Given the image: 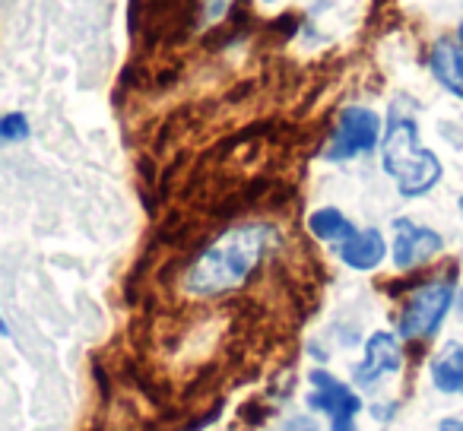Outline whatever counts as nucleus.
I'll use <instances>...</instances> for the list:
<instances>
[{"instance_id": "obj_1", "label": "nucleus", "mask_w": 463, "mask_h": 431, "mask_svg": "<svg viewBox=\"0 0 463 431\" xmlns=\"http://www.w3.org/2000/svg\"><path fill=\"white\" fill-rule=\"evenodd\" d=\"M270 241L273 229L264 222L229 229L191 260L184 279H181V289L191 298H219L241 289L254 276V270L264 264Z\"/></svg>"}, {"instance_id": "obj_2", "label": "nucleus", "mask_w": 463, "mask_h": 431, "mask_svg": "<svg viewBox=\"0 0 463 431\" xmlns=\"http://www.w3.org/2000/svg\"><path fill=\"white\" fill-rule=\"evenodd\" d=\"M381 162L384 172L393 178L403 197H422L441 181V159L431 149L422 146L419 127L410 115L393 111L387 130L381 136Z\"/></svg>"}, {"instance_id": "obj_3", "label": "nucleus", "mask_w": 463, "mask_h": 431, "mask_svg": "<svg viewBox=\"0 0 463 431\" xmlns=\"http://www.w3.org/2000/svg\"><path fill=\"white\" fill-rule=\"evenodd\" d=\"M457 292L450 279H431L410 292L400 311V336L403 340H429L441 330L448 311L454 308Z\"/></svg>"}, {"instance_id": "obj_4", "label": "nucleus", "mask_w": 463, "mask_h": 431, "mask_svg": "<svg viewBox=\"0 0 463 431\" xmlns=\"http://www.w3.org/2000/svg\"><path fill=\"white\" fill-rule=\"evenodd\" d=\"M381 136H384L381 117L374 115L372 108H365V105H349V108H343L340 117H336L334 136H330L324 155H327L330 162L355 159V155L372 153L381 143Z\"/></svg>"}, {"instance_id": "obj_5", "label": "nucleus", "mask_w": 463, "mask_h": 431, "mask_svg": "<svg viewBox=\"0 0 463 431\" xmlns=\"http://www.w3.org/2000/svg\"><path fill=\"white\" fill-rule=\"evenodd\" d=\"M311 409H321L330 416V431H355V416L362 412V399L349 390L343 380H336L327 371H311Z\"/></svg>"}, {"instance_id": "obj_6", "label": "nucleus", "mask_w": 463, "mask_h": 431, "mask_svg": "<svg viewBox=\"0 0 463 431\" xmlns=\"http://www.w3.org/2000/svg\"><path fill=\"white\" fill-rule=\"evenodd\" d=\"M444 251V239L429 226H419L412 220L393 222V264L397 270H416V267L429 264L431 258Z\"/></svg>"}, {"instance_id": "obj_7", "label": "nucleus", "mask_w": 463, "mask_h": 431, "mask_svg": "<svg viewBox=\"0 0 463 431\" xmlns=\"http://www.w3.org/2000/svg\"><path fill=\"white\" fill-rule=\"evenodd\" d=\"M403 365V349H400V340L387 330H378V333L368 336L365 342V359L355 365L353 378L359 387H372L378 384L384 374H393L400 371Z\"/></svg>"}, {"instance_id": "obj_8", "label": "nucleus", "mask_w": 463, "mask_h": 431, "mask_svg": "<svg viewBox=\"0 0 463 431\" xmlns=\"http://www.w3.org/2000/svg\"><path fill=\"white\" fill-rule=\"evenodd\" d=\"M384 258H387V245L378 229H355L353 239H346L340 245V260L359 273H368V270H374V267H381Z\"/></svg>"}, {"instance_id": "obj_9", "label": "nucleus", "mask_w": 463, "mask_h": 431, "mask_svg": "<svg viewBox=\"0 0 463 431\" xmlns=\"http://www.w3.org/2000/svg\"><path fill=\"white\" fill-rule=\"evenodd\" d=\"M429 67L435 73V80L450 92V96L463 98V45L460 42L441 39L431 45Z\"/></svg>"}, {"instance_id": "obj_10", "label": "nucleus", "mask_w": 463, "mask_h": 431, "mask_svg": "<svg viewBox=\"0 0 463 431\" xmlns=\"http://www.w3.org/2000/svg\"><path fill=\"white\" fill-rule=\"evenodd\" d=\"M429 374H431L435 390L463 397V346L460 342H450L444 352H438L429 365Z\"/></svg>"}, {"instance_id": "obj_11", "label": "nucleus", "mask_w": 463, "mask_h": 431, "mask_svg": "<svg viewBox=\"0 0 463 431\" xmlns=\"http://www.w3.org/2000/svg\"><path fill=\"white\" fill-rule=\"evenodd\" d=\"M308 232L315 235L317 241H327V245H343L346 239L355 235V226L343 216L334 206H324V210H315L308 216Z\"/></svg>"}, {"instance_id": "obj_12", "label": "nucleus", "mask_w": 463, "mask_h": 431, "mask_svg": "<svg viewBox=\"0 0 463 431\" xmlns=\"http://www.w3.org/2000/svg\"><path fill=\"white\" fill-rule=\"evenodd\" d=\"M26 136H29L26 115L14 111V115L0 117V143H16V140H26Z\"/></svg>"}, {"instance_id": "obj_13", "label": "nucleus", "mask_w": 463, "mask_h": 431, "mask_svg": "<svg viewBox=\"0 0 463 431\" xmlns=\"http://www.w3.org/2000/svg\"><path fill=\"white\" fill-rule=\"evenodd\" d=\"M283 431H321V428H317V422H315V418H308V416H298V418H292V422L286 425Z\"/></svg>"}, {"instance_id": "obj_14", "label": "nucleus", "mask_w": 463, "mask_h": 431, "mask_svg": "<svg viewBox=\"0 0 463 431\" xmlns=\"http://www.w3.org/2000/svg\"><path fill=\"white\" fill-rule=\"evenodd\" d=\"M438 431H463V422H460V418H441Z\"/></svg>"}, {"instance_id": "obj_15", "label": "nucleus", "mask_w": 463, "mask_h": 431, "mask_svg": "<svg viewBox=\"0 0 463 431\" xmlns=\"http://www.w3.org/2000/svg\"><path fill=\"white\" fill-rule=\"evenodd\" d=\"M457 42L463 45V16H460V26H457Z\"/></svg>"}, {"instance_id": "obj_16", "label": "nucleus", "mask_w": 463, "mask_h": 431, "mask_svg": "<svg viewBox=\"0 0 463 431\" xmlns=\"http://www.w3.org/2000/svg\"><path fill=\"white\" fill-rule=\"evenodd\" d=\"M0 333H4V336L10 333V330H7V323H4V317H0Z\"/></svg>"}, {"instance_id": "obj_17", "label": "nucleus", "mask_w": 463, "mask_h": 431, "mask_svg": "<svg viewBox=\"0 0 463 431\" xmlns=\"http://www.w3.org/2000/svg\"><path fill=\"white\" fill-rule=\"evenodd\" d=\"M457 206H460V216H463V197H460V200H457Z\"/></svg>"}, {"instance_id": "obj_18", "label": "nucleus", "mask_w": 463, "mask_h": 431, "mask_svg": "<svg viewBox=\"0 0 463 431\" xmlns=\"http://www.w3.org/2000/svg\"><path fill=\"white\" fill-rule=\"evenodd\" d=\"M460 314H463V295H460Z\"/></svg>"}]
</instances>
